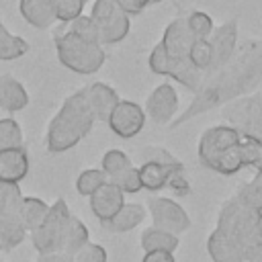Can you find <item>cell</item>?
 <instances>
[{"label": "cell", "instance_id": "obj_1", "mask_svg": "<svg viewBox=\"0 0 262 262\" xmlns=\"http://www.w3.org/2000/svg\"><path fill=\"white\" fill-rule=\"evenodd\" d=\"M260 82H262V39H248L237 47L229 63L205 76L203 86L199 88V92H194L190 104L184 108L182 115H178L170 123V127L176 129L182 123L194 119L196 115L229 104L250 94Z\"/></svg>", "mask_w": 262, "mask_h": 262}, {"label": "cell", "instance_id": "obj_2", "mask_svg": "<svg viewBox=\"0 0 262 262\" xmlns=\"http://www.w3.org/2000/svg\"><path fill=\"white\" fill-rule=\"evenodd\" d=\"M92 125H94V117L88 108L84 90H76L63 100L55 117L49 121L45 145L51 154L68 151L90 133Z\"/></svg>", "mask_w": 262, "mask_h": 262}, {"label": "cell", "instance_id": "obj_3", "mask_svg": "<svg viewBox=\"0 0 262 262\" xmlns=\"http://www.w3.org/2000/svg\"><path fill=\"white\" fill-rule=\"evenodd\" d=\"M217 229L242 248L246 260V252L262 239V211H256L233 196L221 207L217 217Z\"/></svg>", "mask_w": 262, "mask_h": 262}, {"label": "cell", "instance_id": "obj_4", "mask_svg": "<svg viewBox=\"0 0 262 262\" xmlns=\"http://www.w3.org/2000/svg\"><path fill=\"white\" fill-rule=\"evenodd\" d=\"M53 41H55V53L59 63L76 74H84V76L94 74L106 61V53L102 45H90L80 41L68 27L57 29L53 35Z\"/></svg>", "mask_w": 262, "mask_h": 262}, {"label": "cell", "instance_id": "obj_5", "mask_svg": "<svg viewBox=\"0 0 262 262\" xmlns=\"http://www.w3.org/2000/svg\"><path fill=\"white\" fill-rule=\"evenodd\" d=\"M223 115L242 137L262 141V94H246L225 104Z\"/></svg>", "mask_w": 262, "mask_h": 262}, {"label": "cell", "instance_id": "obj_6", "mask_svg": "<svg viewBox=\"0 0 262 262\" xmlns=\"http://www.w3.org/2000/svg\"><path fill=\"white\" fill-rule=\"evenodd\" d=\"M147 68L158 74V76H168L176 82H180L184 88H188L190 92H199V88L203 86V80L207 74L199 72L190 61L188 57H182V59H172L168 57V53L164 51L162 43H156L149 57H147Z\"/></svg>", "mask_w": 262, "mask_h": 262}, {"label": "cell", "instance_id": "obj_7", "mask_svg": "<svg viewBox=\"0 0 262 262\" xmlns=\"http://www.w3.org/2000/svg\"><path fill=\"white\" fill-rule=\"evenodd\" d=\"M70 215L72 213L63 199H55L49 205V211H47L43 223L35 231H31V242L41 256L55 254L61 250V237H63V229H66Z\"/></svg>", "mask_w": 262, "mask_h": 262}, {"label": "cell", "instance_id": "obj_8", "mask_svg": "<svg viewBox=\"0 0 262 262\" xmlns=\"http://www.w3.org/2000/svg\"><path fill=\"white\" fill-rule=\"evenodd\" d=\"M242 135L229 127V125H215V127H209L201 139H199V162L213 170L215 162L231 147H235L239 143Z\"/></svg>", "mask_w": 262, "mask_h": 262}, {"label": "cell", "instance_id": "obj_9", "mask_svg": "<svg viewBox=\"0 0 262 262\" xmlns=\"http://www.w3.org/2000/svg\"><path fill=\"white\" fill-rule=\"evenodd\" d=\"M147 211L151 215V221H154L156 229H162V231L178 235V233H182V231H186L190 227L188 213L180 207V203H176V201H172L168 196L149 199Z\"/></svg>", "mask_w": 262, "mask_h": 262}, {"label": "cell", "instance_id": "obj_10", "mask_svg": "<svg viewBox=\"0 0 262 262\" xmlns=\"http://www.w3.org/2000/svg\"><path fill=\"white\" fill-rule=\"evenodd\" d=\"M145 117H147L145 111H143L137 102L121 98L119 104H117V106L113 108V113L108 115L106 123H108L111 131H113L117 137H121V139H131V137H135V135L141 133V129H143V125H145Z\"/></svg>", "mask_w": 262, "mask_h": 262}, {"label": "cell", "instance_id": "obj_11", "mask_svg": "<svg viewBox=\"0 0 262 262\" xmlns=\"http://www.w3.org/2000/svg\"><path fill=\"white\" fill-rule=\"evenodd\" d=\"M145 115L158 125H170L178 113V92L172 84L164 82L156 86L145 100Z\"/></svg>", "mask_w": 262, "mask_h": 262}, {"label": "cell", "instance_id": "obj_12", "mask_svg": "<svg viewBox=\"0 0 262 262\" xmlns=\"http://www.w3.org/2000/svg\"><path fill=\"white\" fill-rule=\"evenodd\" d=\"M211 51H213V68L211 72L223 68L225 63L231 61V57L237 51V20H225L223 25L215 27V31L209 37Z\"/></svg>", "mask_w": 262, "mask_h": 262}, {"label": "cell", "instance_id": "obj_13", "mask_svg": "<svg viewBox=\"0 0 262 262\" xmlns=\"http://www.w3.org/2000/svg\"><path fill=\"white\" fill-rule=\"evenodd\" d=\"M160 43H162L164 51L168 53V57H172V59L188 57V51H190V45L194 43V37L188 31L186 18L184 16H176L172 23H168Z\"/></svg>", "mask_w": 262, "mask_h": 262}, {"label": "cell", "instance_id": "obj_14", "mask_svg": "<svg viewBox=\"0 0 262 262\" xmlns=\"http://www.w3.org/2000/svg\"><path fill=\"white\" fill-rule=\"evenodd\" d=\"M125 205V194H123V190L115 184V182H111V180H106L92 196H90V209H92V213H94V217L104 225L106 221H111L117 213H119V209Z\"/></svg>", "mask_w": 262, "mask_h": 262}, {"label": "cell", "instance_id": "obj_15", "mask_svg": "<svg viewBox=\"0 0 262 262\" xmlns=\"http://www.w3.org/2000/svg\"><path fill=\"white\" fill-rule=\"evenodd\" d=\"M82 90H84V96H86V102H88V108L94 121H106L113 108L121 100L119 92L104 82H92Z\"/></svg>", "mask_w": 262, "mask_h": 262}, {"label": "cell", "instance_id": "obj_16", "mask_svg": "<svg viewBox=\"0 0 262 262\" xmlns=\"http://www.w3.org/2000/svg\"><path fill=\"white\" fill-rule=\"evenodd\" d=\"M29 174V154L23 145L0 151V182L18 184Z\"/></svg>", "mask_w": 262, "mask_h": 262}, {"label": "cell", "instance_id": "obj_17", "mask_svg": "<svg viewBox=\"0 0 262 262\" xmlns=\"http://www.w3.org/2000/svg\"><path fill=\"white\" fill-rule=\"evenodd\" d=\"M29 104L25 86L10 74H0V108L6 113H18Z\"/></svg>", "mask_w": 262, "mask_h": 262}, {"label": "cell", "instance_id": "obj_18", "mask_svg": "<svg viewBox=\"0 0 262 262\" xmlns=\"http://www.w3.org/2000/svg\"><path fill=\"white\" fill-rule=\"evenodd\" d=\"M207 252L213 262H246L242 248L219 229H213V233L209 235Z\"/></svg>", "mask_w": 262, "mask_h": 262}, {"label": "cell", "instance_id": "obj_19", "mask_svg": "<svg viewBox=\"0 0 262 262\" xmlns=\"http://www.w3.org/2000/svg\"><path fill=\"white\" fill-rule=\"evenodd\" d=\"M145 207L143 205H139V203H125L121 209H119V213L111 219V221H106L104 223V227L108 229V231H117V233H125V231H131V229H135L143 219H145Z\"/></svg>", "mask_w": 262, "mask_h": 262}, {"label": "cell", "instance_id": "obj_20", "mask_svg": "<svg viewBox=\"0 0 262 262\" xmlns=\"http://www.w3.org/2000/svg\"><path fill=\"white\" fill-rule=\"evenodd\" d=\"M88 244V227L76 217V215H70L68 223H66V229H63V237H61V254L74 258L84 246Z\"/></svg>", "mask_w": 262, "mask_h": 262}, {"label": "cell", "instance_id": "obj_21", "mask_svg": "<svg viewBox=\"0 0 262 262\" xmlns=\"http://www.w3.org/2000/svg\"><path fill=\"white\" fill-rule=\"evenodd\" d=\"M18 12L35 29H47L55 20L47 0H18Z\"/></svg>", "mask_w": 262, "mask_h": 262}, {"label": "cell", "instance_id": "obj_22", "mask_svg": "<svg viewBox=\"0 0 262 262\" xmlns=\"http://www.w3.org/2000/svg\"><path fill=\"white\" fill-rule=\"evenodd\" d=\"M47 211H49V205H47L43 199H39V196H23L20 215H18L23 227H25L27 231H35V229L43 223Z\"/></svg>", "mask_w": 262, "mask_h": 262}, {"label": "cell", "instance_id": "obj_23", "mask_svg": "<svg viewBox=\"0 0 262 262\" xmlns=\"http://www.w3.org/2000/svg\"><path fill=\"white\" fill-rule=\"evenodd\" d=\"M176 170H170L158 162H143L139 166V180H141V188L145 190H162L164 186H168V178L170 174Z\"/></svg>", "mask_w": 262, "mask_h": 262}, {"label": "cell", "instance_id": "obj_24", "mask_svg": "<svg viewBox=\"0 0 262 262\" xmlns=\"http://www.w3.org/2000/svg\"><path fill=\"white\" fill-rule=\"evenodd\" d=\"M178 235L174 233H168V231H162V229H156V227H149L141 233V248L143 252H172L178 248Z\"/></svg>", "mask_w": 262, "mask_h": 262}, {"label": "cell", "instance_id": "obj_25", "mask_svg": "<svg viewBox=\"0 0 262 262\" xmlns=\"http://www.w3.org/2000/svg\"><path fill=\"white\" fill-rule=\"evenodd\" d=\"M23 192L18 184L0 182V219H20Z\"/></svg>", "mask_w": 262, "mask_h": 262}, {"label": "cell", "instance_id": "obj_26", "mask_svg": "<svg viewBox=\"0 0 262 262\" xmlns=\"http://www.w3.org/2000/svg\"><path fill=\"white\" fill-rule=\"evenodd\" d=\"M98 29H100V45L121 43L129 35V31H131V16L123 12L115 20H111L104 27H98Z\"/></svg>", "mask_w": 262, "mask_h": 262}, {"label": "cell", "instance_id": "obj_27", "mask_svg": "<svg viewBox=\"0 0 262 262\" xmlns=\"http://www.w3.org/2000/svg\"><path fill=\"white\" fill-rule=\"evenodd\" d=\"M27 51H29V43H27L23 37L12 35V33L6 31V29L0 31V61L18 59V57H23Z\"/></svg>", "mask_w": 262, "mask_h": 262}, {"label": "cell", "instance_id": "obj_28", "mask_svg": "<svg viewBox=\"0 0 262 262\" xmlns=\"http://www.w3.org/2000/svg\"><path fill=\"white\" fill-rule=\"evenodd\" d=\"M68 29H70L80 41L90 43V45H100V29H98V25L90 18V14H88V16H86V14H80L78 18H74V20L68 25Z\"/></svg>", "mask_w": 262, "mask_h": 262}, {"label": "cell", "instance_id": "obj_29", "mask_svg": "<svg viewBox=\"0 0 262 262\" xmlns=\"http://www.w3.org/2000/svg\"><path fill=\"white\" fill-rule=\"evenodd\" d=\"M27 229L20 219H0V250H12L25 239Z\"/></svg>", "mask_w": 262, "mask_h": 262}, {"label": "cell", "instance_id": "obj_30", "mask_svg": "<svg viewBox=\"0 0 262 262\" xmlns=\"http://www.w3.org/2000/svg\"><path fill=\"white\" fill-rule=\"evenodd\" d=\"M235 199L256 211H262V170H256V176L239 186Z\"/></svg>", "mask_w": 262, "mask_h": 262}, {"label": "cell", "instance_id": "obj_31", "mask_svg": "<svg viewBox=\"0 0 262 262\" xmlns=\"http://www.w3.org/2000/svg\"><path fill=\"white\" fill-rule=\"evenodd\" d=\"M188 61L203 74H209L213 68V51L209 39H194L188 51Z\"/></svg>", "mask_w": 262, "mask_h": 262}, {"label": "cell", "instance_id": "obj_32", "mask_svg": "<svg viewBox=\"0 0 262 262\" xmlns=\"http://www.w3.org/2000/svg\"><path fill=\"white\" fill-rule=\"evenodd\" d=\"M131 160L125 151L121 149H108L104 156H102V162H100V170L106 174L108 180H115L119 174H123L127 168H131Z\"/></svg>", "mask_w": 262, "mask_h": 262}, {"label": "cell", "instance_id": "obj_33", "mask_svg": "<svg viewBox=\"0 0 262 262\" xmlns=\"http://www.w3.org/2000/svg\"><path fill=\"white\" fill-rule=\"evenodd\" d=\"M51 12H53V18L59 20V23H66L70 25L74 18H78L84 10V0H47Z\"/></svg>", "mask_w": 262, "mask_h": 262}, {"label": "cell", "instance_id": "obj_34", "mask_svg": "<svg viewBox=\"0 0 262 262\" xmlns=\"http://www.w3.org/2000/svg\"><path fill=\"white\" fill-rule=\"evenodd\" d=\"M106 180L108 178H106V174L100 168H88V170H84V172L78 174V178H76V190L82 196H92Z\"/></svg>", "mask_w": 262, "mask_h": 262}, {"label": "cell", "instance_id": "obj_35", "mask_svg": "<svg viewBox=\"0 0 262 262\" xmlns=\"http://www.w3.org/2000/svg\"><path fill=\"white\" fill-rule=\"evenodd\" d=\"M237 147H239V158H242L244 168L262 170V141L242 137Z\"/></svg>", "mask_w": 262, "mask_h": 262}, {"label": "cell", "instance_id": "obj_36", "mask_svg": "<svg viewBox=\"0 0 262 262\" xmlns=\"http://www.w3.org/2000/svg\"><path fill=\"white\" fill-rule=\"evenodd\" d=\"M184 18H186L188 31L192 33L194 39H209L211 33L215 31L213 18H211L207 12H203V10H192V12H188Z\"/></svg>", "mask_w": 262, "mask_h": 262}, {"label": "cell", "instance_id": "obj_37", "mask_svg": "<svg viewBox=\"0 0 262 262\" xmlns=\"http://www.w3.org/2000/svg\"><path fill=\"white\" fill-rule=\"evenodd\" d=\"M119 14H123V10L119 8V4L115 0H94L92 8H90V18L98 25L104 27L106 23L115 20Z\"/></svg>", "mask_w": 262, "mask_h": 262}, {"label": "cell", "instance_id": "obj_38", "mask_svg": "<svg viewBox=\"0 0 262 262\" xmlns=\"http://www.w3.org/2000/svg\"><path fill=\"white\" fill-rule=\"evenodd\" d=\"M18 145H23L20 125L10 117L0 119V151L8 149V147H18Z\"/></svg>", "mask_w": 262, "mask_h": 262}, {"label": "cell", "instance_id": "obj_39", "mask_svg": "<svg viewBox=\"0 0 262 262\" xmlns=\"http://www.w3.org/2000/svg\"><path fill=\"white\" fill-rule=\"evenodd\" d=\"M141 158H143V162H158V164H162V166H166L170 170H184L180 160H176L170 151H166L164 147H158V145L145 147L141 151Z\"/></svg>", "mask_w": 262, "mask_h": 262}, {"label": "cell", "instance_id": "obj_40", "mask_svg": "<svg viewBox=\"0 0 262 262\" xmlns=\"http://www.w3.org/2000/svg\"><path fill=\"white\" fill-rule=\"evenodd\" d=\"M111 182H115V184L123 190V194H135V192H139V190H141L139 168L131 166V168H127L123 174H119V176H117L115 180H111Z\"/></svg>", "mask_w": 262, "mask_h": 262}, {"label": "cell", "instance_id": "obj_41", "mask_svg": "<svg viewBox=\"0 0 262 262\" xmlns=\"http://www.w3.org/2000/svg\"><path fill=\"white\" fill-rule=\"evenodd\" d=\"M72 262H106V250L98 244H92L88 242L74 258Z\"/></svg>", "mask_w": 262, "mask_h": 262}, {"label": "cell", "instance_id": "obj_42", "mask_svg": "<svg viewBox=\"0 0 262 262\" xmlns=\"http://www.w3.org/2000/svg\"><path fill=\"white\" fill-rule=\"evenodd\" d=\"M168 188H172V192H176V194H180V196L190 194V182H188L184 170H176V172L170 174V178H168Z\"/></svg>", "mask_w": 262, "mask_h": 262}, {"label": "cell", "instance_id": "obj_43", "mask_svg": "<svg viewBox=\"0 0 262 262\" xmlns=\"http://www.w3.org/2000/svg\"><path fill=\"white\" fill-rule=\"evenodd\" d=\"M141 262H176L172 252H145Z\"/></svg>", "mask_w": 262, "mask_h": 262}, {"label": "cell", "instance_id": "obj_44", "mask_svg": "<svg viewBox=\"0 0 262 262\" xmlns=\"http://www.w3.org/2000/svg\"><path fill=\"white\" fill-rule=\"evenodd\" d=\"M115 2H117V4H119V8H121L125 14H129V16H135V14L143 12V10L139 8L137 0H115Z\"/></svg>", "mask_w": 262, "mask_h": 262}, {"label": "cell", "instance_id": "obj_45", "mask_svg": "<svg viewBox=\"0 0 262 262\" xmlns=\"http://www.w3.org/2000/svg\"><path fill=\"white\" fill-rule=\"evenodd\" d=\"M246 262H262V239L246 252Z\"/></svg>", "mask_w": 262, "mask_h": 262}, {"label": "cell", "instance_id": "obj_46", "mask_svg": "<svg viewBox=\"0 0 262 262\" xmlns=\"http://www.w3.org/2000/svg\"><path fill=\"white\" fill-rule=\"evenodd\" d=\"M37 262H72V258L66 256V254H61V252H55V254H45V256H41Z\"/></svg>", "mask_w": 262, "mask_h": 262}, {"label": "cell", "instance_id": "obj_47", "mask_svg": "<svg viewBox=\"0 0 262 262\" xmlns=\"http://www.w3.org/2000/svg\"><path fill=\"white\" fill-rule=\"evenodd\" d=\"M158 2H162V0H151V4H158Z\"/></svg>", "mask_w": 262, "mask_h": 262}, {"label": "cell", "instance_id": "obj_48", "mask_svg": "<svg viewBox=\"0 0 262 262\" xmlns=\"http://www.w3.org/2000/svg\"><path fill=\"white\" fill-rule=\"evenodd\" d=\"M2 29H4V25H2V20H0V31H2Z\"/></svg>", "mask_w": 262, "mask_h": 262}, {"label": "cell", "instance_id": "obj_49", "mask_svg": "<svg viewBox=\"0 0 262 262\" xmlns=\"http://www.w3.org/2000/svg\"><path fill=\"white\" fill-rule=\"evenodd\" d=\"M84 2H88V0H84Z\"/></svg>", "mask_w": 262, "mask_h": 262}]
</instances>
